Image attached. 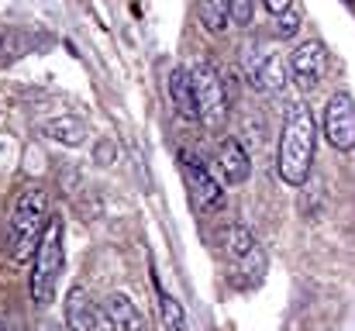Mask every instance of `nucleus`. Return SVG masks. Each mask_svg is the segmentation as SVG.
I'll list each match as a JSON object with an SVG mask.
<instances>
[{
  "label": "nucleus",
  "instance_id": "dca6fc26",
  "mask_svg": "<svg viewBox=\"0 0 355 331\" xmlns=\"http://www.w3.org/2000/svg\"><path fill=\"white\" fill-rule=\"evenodd\" d=\"M159 311H162V328L166 331H187L183 304H180L173 294H159Z\"/></svg>",
  "mask_w": 355,
  "mask_h": 331
},
{
  "label": "nucleus",
  "instance_id": "0eeeda50",
  "mask_svg": "<svg viewBox=\"0 0 355 331\" xmlns=\"http://www.w3.org/2000/svg\"><path fill=\"white\" fill-rule=\"evenodd\" d=\"M321 131L328 138L331 148L338 152H352L355 148V101L352 94L338 90L328 97V108H324V117H321Z\"/></svg>",
  "mask_w": 355,
  "mask_h": 331
},
{
  "label": "nucleus",
  "instance_id": "f8f14e48",
  "mask_svg": "<svg viewBox=\"0 0 355 331\" xmlns=\"http://www.w3.org/2000/svg\"><path fill=\"white\" fill-rule=\"evenodd\" d=\"M104 321L111 325V331H148L145 314L128 294H111L104 300Z\"/></svg>",
  "mask_w": 355,
  "mask_h": 331
},
{
  "label": "nucleus",
  "instance_id": "423d86ee",
  "mask_svg": "<svg viewBox=\"0 0 355 331\" xmlns=\"http://www.w3.org/2000/svg\"><path fill=\"white\" fill-rule=\"evenodd\" d=\"M180 169L187 180V190L193 194V204L200 211H221L225 207V187L214 180V173L204 166V159L190 148H180Z\"/></svg>",
  "mask_w": 355,
  "mask_h": 331
},
{
  "label": "nucleus",
  "instance_id": "9b49d317",
  "mask_svg": "<svg viewBox=\"0 0 355 331\" xmlns=\"http://www.w3.org/2000/svg\"><path fill=\"white\" fill-rule=\"evenodd\" d=\"M101 314L104 311H97L90 290L73 287L66 294V325H69V331H101Z\"/></svg>",
  "mask_w": 355,
  "mask_h": 331
},
{
  "label": "nucleus",
  "instance_id": "ddd939ff",
  "mask_svg": "<svg viewBox=\"0 0 355 331\" xmlns=\"http://www.w3.org/2000/svg\"><path fill=\"white\" fill-rule=\"evenodd\" d=\"M166 90H169V101L173 110L183 117V121H200V108H197V94H193V83H190V73L187 69H173L169 80H166Z\"/></svg>",
  "mask_w": 355,
  "mask_h": 331
},
{
  "label": "nucleus",
  "instance_id": "412c9836",
  "mask_svg": "<svg viewBox=\"0 0 355 331\" xmlns=\"http://www.w3.org/2000/svg\"><path fill=\"white\" fill-rule=\"evenodd\" d=\"M349 3H355V0H349Z\"/></svg>",
  "mask_w": 355,
  "mask_h": 331
},
{
  "label": "nucleus",
  "instance_id": "20e7f679",
  "mask_svg": "<svg viewBox=\"0 0 355 331\" xmlns=\"http://www.w3.org/2000/svg\"><path fill=\"white\" fill-rule=\"evenodd\" d=\"M190 83H193V94H197V108H200V121L204 124H221L228 117V87L221 80V73L207 62V59H197L190 69Z\"/></svg>",
  "mask_w": 355,
  "mask_h": 331
},
{
  "label": "nucleus",
  "instance_id": "39448f33",
  "mask_svg": "<svg viewBox=\"0 0 355 331\" xmlns=\"http://www.w3.org/2000/svg\"><path fill=\"white\" fill-rule=\"evenodd\" d=\"M228 259H232V269H235L238 287L252 290L262 283V273H266V255H262V245L259 238L245 228V224H235L228 231Z\"/></svg>",
  "mask_w": 355,
  "mask_h": 331
},
{
  "label": "nucleus",
  "instance_id": "f257e3e1",
  "mask_svg": "<svg viewBox=\"0 0 355 331\" xmlns=\"http://www.w3.org/2000/svg\"><path fill=\"white\" fill-rule=\"evenodd\" d=\"M314 152H318V121L304 104H293L283 121V135H279V148H276L279 180L290 187H304L311 176V166H314Z\"/></svg>",
  "mask_w": 355,
  "mask_h": 331
},
{
  "label": "nucleus",
  "instance_id": "2eb2a0df",
  "mask_svg": "<svg viewBox=\"0 0 355 331\" xmlns=\"http://www.w3.org/2000/svg\"><path fill=\"white\" fill-rule=\"evenodd\" d=\"M45 131H49V138L66 142V145H80V142L87 138V128H83V121H76V117H55V121L45 124Z\"/></svg>",
  "mask_w": 355,
  "mask_h": 331
},
{
  "label": "nucleus",
  "instance_id": "aec40b11",
  "mask_svg": "<svg viewBox=\"0 0 355 331\" xmlns=\"http://www.w3.org/2000/svg\"><path fill=\"white\" fill-rule=\"evenodd\" d=\"M0 331H17V321H10V318L0 314Z\"/></svg>",
  "mask_w": 355,
  "mask_h": 331
},
{
  "label": "nucleus",
  "instance_id": "9d476101",
  "mask_svg": "<svg viewBox=\"0 0 355 331\" xmlns=\"http://www.w3.org/2000/svg\"><path fill=\"white\" fill-rule=\"evenodd\" d=\"M218 173H221V183H228V187H238V183L248 180L252 159H248V152L238 138H225L218 145Z\"/></svg>",
  "mask_w": 355,
  "mask_h": 331
},
{
  "label": "nucleus",
  "instance_id": "a211bd4d",
  "mask_svg": "<svg viewBox=\"0 0 355 331\" xmlns=\"http://www.w3.org/2000/svg\"><path fill=\"white\" fill-rule=\"evenodd\" d=\"M252 7H255V0H232V17L238 24H248L252 21Z\"/></svg>",
  "mask_w": 355,
  "mask_h": 331
},
{
  "label": "nucleus",
  "instance_id": "6ab92c4d",
  "mask_svg": "<svg viewBox=\"0 0 355 331\" xmlns=\"http://www.w3.org/2000/svg\"><path fill=\"white\" fill-rule=\"evenodd\" d=\"M262 3H266V10H269V14H283L293 0H262Z\"/></svg>",
  "mask_w": 355,
  "mask_h": 331
},
{
  "label": "nucleus",
  "instance_id": "1a4fd4ad",
  "mask_svg": "<svg viewBox=\"0 0 355 331\" xmlns=\"http://www.w3.org/2000/svg\"><path fill=\"white\" fill-rule=\"evenodd\" d=\"M290 73H293V83H297L304 94H311V90L324 80V73H328V52H324V45H321V42H304V45H297L293 56H290Z\"/></svg>",
  "mask_w": 355,
  "mask_h": 331
},
{
  "label": "nucleus",
  "instance_id": "7ed1b4c3",
  "mask_svg": "<svg viewBox=\"0 0 355 331\" xmlns=\"http://www.w3.org/2000/svg\"><path fill=\"white\" fill-rule=\"evenodd\" d=\"M62 218H49V228L35 248V259H31V276H28V294H31V304L35 307H49L52 297H55V287H59V276H62V266H66V252H62Z\"/></svg>",
  "mask_w": 355,
  "mask_h": 331
},
{
  "label": "nucleus",
  "instance_id": "4468645a",
  "mask_svg": "<svg viewBox=\"0 0 355 331\" xmlns=\"http://www.w3.org/2000/svg\"><path fill=\"white\" fill-rule=\"evenodd\" d=\"M197 14H200V24L211 35H225L228 24L235 21L232 17V0H197Z\"/></svg>",
  "mask_w": 355,
  "mask_h": 331
},
{
  "label": "nucleus",
  "instance_id": "f3484780",
  "mask_svg": "<svg viewBox=\"0 0 355 331\" xmlns=\"http://www.w3.org/2000/svg\"><path fill=\"white\" fill-rule=\"evenodd\" d=\"M300 21H304V14H300V7H297V0H293L283 14H276V35H279V38H293V35L300 31Z\"/></svg>",
  "mask_w": 355,
  "mask_h": 331
},
{
  "label": "nucleus",
  "instance_id": "6e6552de",
  "mask_svg": "<svg viewBox=\"0 0 355 331\" xmlns=\"http://www.w3.org/2000/svg\"><path fill=\"white\" fill-rule=\"evenodd\" d=\"M245 76H248V83H252L255 90L276 94V90L286 87V62H283L279 52L259 49V52H248V59H245Z\"/></svg>",
  "mask_w": 355,
  "mask_h": 331
},
{
  "label": "nucleus",
  "instance_id": "f03ea898",
  "mask_svg": "<svg viewBox=\"0 0 355 331\" xmlns=\"http://www.w3.org/2000/svg\"><path fill=\"white\" fill-rule=\"evenodd\" d=\"M49 194L42 187H28L21 190L17 204H14V214H10V228H7V248H10V259L21 266V262H31L35 259V248L49 228Z\"/></svg>",
  "mask_w": 355,
  "mask_h": 331
}]
</instances>
